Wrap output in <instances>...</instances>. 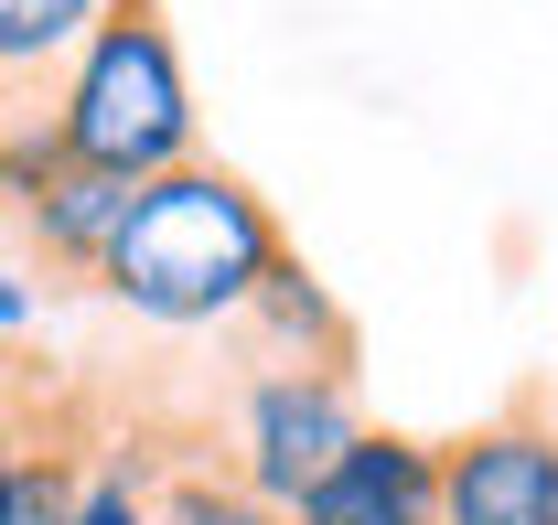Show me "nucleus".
Here are the masks:
<instances>
[{
  "mask_svg": "<svg viewBox=\"0 0 558 525\" xmlns=\"http://www.w3.org/2000/svg\"><path fill=\"white\" fill-rule=\"evenodd\" d=\"M279 247L290 236H279L269 194L247 172H226V161L194 150V161L150 172L130 194L108 258H97V290L119 312H140V322H161V332H205V322H236L258 301Z\"/></svg>",
  "mask_w": 558,
  "mask_h": 525,
  "instance_id": "f257e3e1",
  "label": "nucleus"
},
{
  "mask_svg": "<svg viewBox=\"0 0 558 525\" xmlns=\"http://www.w3.org/2000/svg\"><path fill=\"white\" fill-rule=\"evenodd\" d=\"M54 139L86 172H119V183H150L172 161H194V75H183V44H172V11L161 0H108L97 33L75 44L65 86H54Z\"/></svg>",
  "mask_w": 558,
  "mask_h": 525,
  "instance_id": "f03ea898",
  "label": "nucleus"
},
{
  "mask_svg": "<svg viewBox=\"0 0 558 525\" xmlns=\"http://www.w3.org/2000/svg\"><path fill=\"white\" fill-rule=\"evenodd\" d=\"M354 429H365L354 365H258L247 396H236V483L290 515V504L344 461Z\"/></svg>",
  "mask_w": 558,
  "mask_h": 525,
  "instance_id": "7ed1b4c3",
  "label": "nucleus"
},
{
  "mask_svg": "<svg viewBox=\"0 0 558 525\" xmlns=\"http://www.w3.org/2000/svg\"><path fill=\"white\" fill-rule=\"evenodd\" d=\"M440 525H558V407L537 387L440 440Z\"/></svg>",
  "mask_w": 558,
  "mask_h": 525,
  "instance_id": "20e7f679",
  "label": "nucleus"
},
{
  "mask_svg": "<svg viewBox=\"0 0 558 525\" xmlns=\"http://www.w3.org/2000/svg\"><path fill=\"white\" fill-rule=\"evenodd\" d=\"M290 525H440V440L354 429L344 461L290 504Z\"/></svg>",
  "mask_w": 558,
  "mask_h": 525,
  "instance_id": "39448f33",
  "label": "nucleus"
},
{
  "mask_svg": "<svg viewBox=\"0 0 558 525\" xmlns=\"http://www.w3.org/2000/svg\"><path fill=\"white\" fill-rule=\"evenodd\" d=\"M108 0H0V130L22 119H54V86H65L75 44L97 33Z\"/></svg>",
  "mask_w": 558,
  "mask_h": 525,
  "instance_id": "423d86ee",
  "label": "nucleus"
},
{
  "mask_svg": "<svg viewBox=\"0 0 558 525\" xmlns=\"http://www.w3.org/2000/svg\"><path fill=\"white\" fill-rule=\"evenodd\" d=\"M97 440L75 418H0V525H75Z\"/></svg>",
  "mask_w": 558,
  "mask_h": 525,
  "instance_id": "0eeeda50",
  "label": "nucleus"
},
{
  "mask_svg": "<svg viewBox=\"0 0 558 525\" xmlns=\"http://www.w3.org/2000/svg\"><path fill=\"white\" fill-rule=\"evenodd\" d=\"M236 322H247V343H258V365H354V322L333 312V290L301 268V247L269 258L258 301H247Z\"/></svg>",
  "mask_w": 558,
  "mask_h": 525,
  "instance_id": "6e6552de",
  "label": "nucleus"
},
{
  "mask_svg": "<svg viewBox=\"0 0 558 525\" xmlns=\"http://www.w3.org/2000/svg\"><path fill=\"white\" fill-rule=\"evenodd\" d=\"M150 525H290V515L236 483V461H172L161 451V472H150Z\"/></svg>",
  "mask_w": 558,
  "mask_h": 525,
  "instance_id": "1a4fd4ad",
  "label": "nucleus"
},
{
  "mask_svg": "<svg viewBox=\"0 0 558 525\" xmlns=\"http://www.w3.org/2000/svg\"><path fill=\"white\" fill-rule=\"evenodd\" d=\"M150 472H161V451H97L86 493H75V525H150Z\"/></svg>",
  "mask_w": 558,
  "mask_h": 525,
  "instance_id": "9d476101",
  "label": "nucleus"
},
{
  "mask_svg": "<svg viewBox=\"0 0 558 525\" xmlns=\"http://www.w3.org/2000/svg\"><path fill=\"white\" fill-rule=\"evenodd\" d=\"M33 322V279H22V268H0V332H22Z\"/></svg>",
  "mask_w": 558,
  "mask_h": 525,
  "instance_id": "9b49d317",
  "label": "nucleus"
},
{
  "mask_svg": "<svg viewBox=\"0 0 558 525\" xmlns=\"http://www.w3.org/2000/svg\"><path fill=\"white\" fill-rule=\"evenodd\" d=\"M0 418H33V396L11 387V376H0Z\"/></svg>",
  "mask_w": 558,
  "mask_h": 525,
  "instance_id": "f8f14e48",
  "label": "nucleus"
}]
</instances>
